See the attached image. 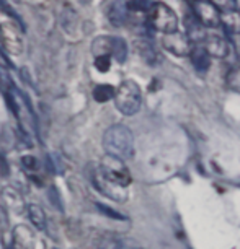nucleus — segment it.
I'll use <instances>...</instances> for the list:
<instances>
[{
    "label": "nucleus",
    "instance_id": "obj_16",
    "mask_svg": "<svg viewBox=\"0 0 240 249\" xmlns=\"http://www.w3.org/2000/svg\"><path fill=\"white\" fill-rule=\"evenodd\" d=\"M113 96H115V90H113L111 85H98L95 90H93V98H95V101L98 103L110 101Z\"/></svg>",
    "mask_w": 240,
    "mask_h": 249
},
{
    "label": "nucleus",
    "instance_id": "obj_13",
    "mask_svg": "<svg viewBox=\"0 0 240 249\" xmlns=\"http://www.w3.org/2000/svg\"><path fill=\"white\" fill-rule=\"evenodd\" d=\"M110 53L113 54V57H115L120 64L124 62L126 57H128V44H126V41L123 39V37L111 36V51Z\"/></svg>",
    "mask_w": 240,
    "mask_h": 249
},
{
    "label": "nucleus",
    "instance_id": "obj_5",
    "mask_svg": "<svg viewBox=\"0 0 240 249\" xmlns=\"http://www.w3.org/2000/svg\"><path fill=\"white\" fill-rule=\"evenodd\" d=\"M193 17L204 28H214L220 23V12L213 2H193Z\"/></svg>",
    "mask_w": 240,
    "mask_h": 249
},
{
    "label": "nucleus",
    "instance_id": "obj_24",
    "mask_svg": "<svg viewBox=\"0 0 240 249\" xmlns=\"http://www.w3.org/2000/svg\"><path fill=\"white\" fill-rule=\"evenodd\" d=\"M0 35H2V28H0Z\"/></svg>",
    "mask_w": 240,
    "mask_h": 249
},
{
    "label": "nucleus",
    "instance_id": "obj_8",
    "mask_svg": "<svg viewBox=\"0 0 240 249\" xmlns=\"http://www.w3.org/2000/svg\"><path fill=\"white\" fill-rule=\"evenodd\" d=\"M204 49L206 53L209 54V57H219L222 59L225 55L229 54V46H227V41L224 39L222 36L219 35H206V39H204Z\"/></svg>",
    "mask_w": 240,
    "mask_h": 249
},
{
    "label": "nucleus",
    "instance_id": "obj_14",
    "mask_svg": "<svg viewBox=\"0 0 240 249\" xmlns=\"http://www.w3.org/2000/svg\"><path fill=\"white\" fill-rule=\"evenodd\" d=\"M28 215H30L31 223L35 225L38 230H43V231H44V230H46V223H48L44 210L41 209L40 205L31 204V205H28Z\"/></svg>",
    "mask_w": 240,
    "mask_h": 249
},
{
    "label": "nucleus",
    "instance_id": "obj_20",
    "mask_svg": "<svg viewBox=\"0 0 240 249\" xmlns=\"http://www.w3.org/2000/svg\"><path fill=\"white\" fill-rule=\"evenodd\" d=\"M95 67L100 70V72H106L110 69V55H98L95 60Z\"/></svg>",
    "mask_w": 240,
    "mask_h": 249
},
{
    "label": "nucleus",
    "instance_id": "obj_7",
    "mask_svg": "<svg viewBox=\"0 0 240 249\" xmlns=\"http://www.w3.org/2000/svg\"><path fill=\"white\" fill-rule=\"evenodd\" d=\"M13 249H35L36 246V236L35 231L26 227V225H18L13 228V236H12Z\"/></svg>",
    "mask_w": 240,
    "mask_h": 249
},
{
    "label": "nucleus",
    "instance_id": "obj_15",
    "mask_svg": "<svg viewBox=\"0 0 240 249\" xmlns=\"http://www.w3.org/2000/svg\"><path fill=\"white\" fill-rule=\"evenodd\" d=\"M138 51H139V54L142 55L144 57V60L147 64H157V60H159V55H157V51L154 49V44L150 43V41H145V39H142V41H138Z\"/></svg>",
    "mask_w": 240,
    "mask_h": 249
},
{
    "label": "nucleus",
    "instance_id": "obj_18",
    "mask_svg": "<svg viewBox=\"0 0 240 249\" xmlns=\"http://www.w3.org/2000/svg\"><path fill=\"white\" fill-rule=\"evenodd\" d=\"M126 5H128V8H133V10H138V12H150L154 3L152 2H128Z\"/></svg>",
    "mask_w": 240,
    "mask_h": 249
},
{
    "label": "nucleus",
    "instance_id": "obj_17",
    "mask_svg": "<svg viewBox=\"0 0 240 249\" xmlns=\"http://www.w3.org/2000/svg\"><path fill=\"white\" fill-rule=\"evenodd\" d=\"M98 249H129V248H126V244L121 239H118L115 236H106L101 239Z\"/></svg>",
    "mask_w": 240,
    "mask_h": 249
},
{
    "label": "nucleus",
    "instance_id": "obj_12",
    "mask_svg": "<svg viewBox=\"0 0 240 249\" xmlns=\"http://www.w3.org/2000/svg\"><path fill=\"white\" fill-rule=\"evenodd\" d=\"M220 23L230 35H240V10H227L220 12Z\"/></svg>",
    "mask_w": 240,
    "mask_h": 249
},
{
    "label": "nucleus",
    "instance_id": "obj_4",
    "mask_svg": "<svg viewBox=\"0 0 240 249\" xmlns=\"http://www.w3.org/2000/svg\"><path fill=\"white\" fill-rule=\"evenodd\" d=\"M147 25L154 28L155 31L170 35L178 30V17L170 7L163 5V3H154V7L149 12Z\"/></svg>",
    "mask_w": 240,
    "mask_h": 249
},
{
    "label": "nucleus",
    "instance_id": "obj_3",
    "mask_svg": "<svg viewBox=\"0 0 240 249\" xmlns=\"http://www.w3.org/2000/svg\"><path fill=\"white\" fill-rule=\"evenodd\" d=\"M113 98H115L116 109L123 112L124 116H134L142 106V93H140L139 85L133 80H124L118 87Z\"/></svg>",
    "mask_w": 240,
    "mask_h": 249
},
{
    "label": "nucleus",
    "instance_id": "obj_1",
    "mask_svg": "<svg viewBox=\"0 0 240 249\" xmlns=\"http://www.w3.org/2000/svg\"><path fill=\"white\" fill-rule=\"evenodd\" d=\"M90 182L103 196L113 200H124L121 191L131 184V175L123 161L106 157L98 166L90 164Z\"/></svg>",
    "mask_w": 240,
    "mask_h": 249
},
{
    "label": "nucleus",
    "instance_id": "obj_10",
    "mask_svg": "<svg viewBox=\"0 0 240 249\" xmlns=\"http://www.w3.org/2000/svg\"><path fill=\"white\" fill-rule=\"evenodd\" d=\"M128 12L129 8L124 2H115L111 3L110 10H108V18H110L111 25L115 26H123L128 21Z\"/></svg>",
    "mask_w": 240,
    "mask_h": 249
},
{
    "label": "nucleus",
    "instance_id": "obj_23",
    "mask_svg": "<svg viewBox=\"0 0 240 249\" xmlns=\"http://www.w3.org/2000/svg\"><path fill=\"white\" fill-rule=\"evenodd\" d=\"M0 164H2V166H0V173L7 175V173H8V168H7V163H5V158H3L2 155H0Z\"/></svg>",
    "mask_w": 240,
    "mask_h": 249
},
{
    "label": "nucleus",
    "instance_id": "obj_21",
    "mask_svg": "<svg viewBox=\"0 0 240 249\" xmlns=\"http://www.w3.org/2000/svg\"><path fill=\"white\" fill-rule=\"evenodd\" d=\"M97 209L100 210L101 213H105V215H108V217H111V218H115V220H124L123 215L115 212V210H111V209H108V207H105L103 204H97Z\"/></svg>",
    "mask_w": 240,
    "mask_h": 249
},
{
    "label": "nucleus",
    "instance_id": "obj_6",
    "mask_svg": "<svg viewBox=\"0 0 240 249\" xmlns=\"http://www.w3.org/2000/svg\"><path fill=\"white\" fill-rule=\"evenodd\" d=\"M162 44L168 53H172L173 55H178V57H185L191 53V43L188 41V37L181 33H170V35H165L162 39Z\"/></svg>",
    "mask_w": 240,
    "mask_h": 249
},
{
    "label": "nucleus",
    "instance_id": "obj_19",
    "mask_svg": "<svg viewBox=\"0 0 240 249\" xmlns=\"http://www.w3.org/2000/svg\"><path fill=\"white\" fill-rule=\"evenodd\" d=\"M21 163H23V166H25L26 170H31V171H35V170L40 168V161H38L35 157H31V155H28V157H23Z\"/></svg>",
    "mask_w": 240,
    "mask_h": 249
},
{
    "label": "nucleus",
    "instance_id": "obj_2",
    "mask_svg": "<svg viewBox=\"0 0 240 249\" xmlns=\"http://www.w3.org/2000/svg\"><path fill=\"white\" fill-rule=\"evenodd\" d=\"M103 148L111 158H116L120 161L129 160L134 155V135L123 124L111 125L103 134Z\"/></svg>",
    "mask_w": 240,
    "mask_h": 249
},
{
    "label": "nucleus",
    "instance_id": "obj_11",
    "mask_svg": "<svg viewBox=\"0 0 240 249\" xmlns=\"http://www.w3.org/2000/svg\"><path fill=\"white\" fill-rule=\"evenodd\" d=\"M190 57H191L193 67H195L200 73H204L206 70L209 69L211 59H209V54L206 53V49H204V48H201V46H196L195 49H191Z\"/></svg>",
    "mask_w": 240,
    "mask_h": 249
},
{
    "label": "nucleus",
    "instance_id": "obj_9",
    "mask_svg": "<svg viewBox=\"0 0 240 249\" xmlns=\"http://www.w3.org/2000/svg\"><path fill=\"white\" fill-rule=\"evenodd\" d=\"M185 26H186V37L190 43H201L206 39V31L204 26H201V23L196 20L195 17H186L185 18Z\"/></svg>",
    "mask_w": 240,
    "mask_h": 249
},
{
    "label": "nucleus",
    "instance_id": "obj_22",
    "mask_svg": "<svg viewBox=\"0 0 240 249\" xmlns=\"http://www.w3.org/2000/svg\"><path fill=\"white\" fill-rule=\"evenodd\" d=\"M49 199H51V202H53V205L58 207L59 210H62V200H60L58 189H54V187H51V189H49Z\"/></svg>",
    "mask_w": 240,
    "mask_h": 249
}]
</instances>
